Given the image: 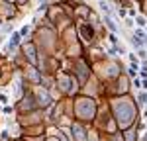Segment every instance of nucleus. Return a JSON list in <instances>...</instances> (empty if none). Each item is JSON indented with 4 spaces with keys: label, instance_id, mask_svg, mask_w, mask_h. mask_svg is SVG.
<instances>
[{
    "label": "nucleus",
    "instance_id": "f257e3e1",
    "mask_svg": "<svg viewBox=\"0 0 147 141\" xmlns=\"http://www.w3.org/2000/svg\"><path fill=\"white\" fill-rule=\"evenodd\" d=\"M106 23H108V28H110L112 32H114V30H116V26H114V23H112V20H110V18H106Z\"/></svg>",
    "mask_w": 147,
    "mask_h": 141
},
{
    "label": "nucleus",
    "instance_id": "f03ea898",
    "mask_svg": "<svg viewBox=\"0 0 147 141\" xmlns=\"http://www.w3.org/2000/svg\"><path fill=\"white\" fill-rule=\"evenodd\" d=\"M18 41H20V35L16 34V35H14V37H12V43H18Z\"/></svg>",
    "mask_w": 147,
    "mask_h": 141
}]
</instances>
